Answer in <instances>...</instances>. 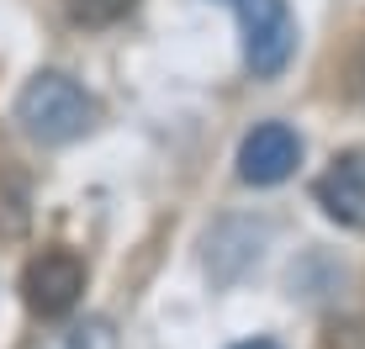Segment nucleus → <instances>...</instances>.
<instances>
[{"instance_id":"obj_1","label":"nucleus","mask_w":365,"mask_h":349,"mask_svg":"<svg viewBox=\"0 0 365 349\" xmlns=\"http://www.w3.org/2000/svg\"><path fill=\"white\" fill-rule=\"evenodd\" d=\"M16 122L37 143H74V138L91 132L96 101H91V90H85L80 80H69V74H58V69H43V74H32V80L21 85Z\"/></svg>"},{"instance_id":"obj_2","label":"nucleus","mask_w":365,"mask_h":349,"mask_svg":"<svg viewBox=\"0 0 365 349\" xmlns=\"http://www.w3.org/2000/svg\"><path fill=\"white\" fill-rule=\"evenodd\" d=\"M238 21H244V58L259 80H275L297 53V21L286 0H238Z\"/></svg>"},{"instance_id":"obj_3","label":"nucleus","mask_w":365,"mask_h":349,"mask_svg":"<svg viewBox=\"0 0 365 349\" xmlns=\"http://www.w3.org/2000/svg\"><path fill=\"white\" fill-rule=\"evenodd\" d=\"M21 296L37 318H69L74 302L85 296V259L69 249H43L21 270Z\"/></svg>"},{"instance_id":"obj_4","label":"nucleus","mask_w":365,"mask_h":349,"mask_svg":"<svg viewBox=\"0 0 365 349\" xmlns=\"http://www.w3.org/2000/svg\"><path fill=\"white\" fill-rule=\"evenodd\" d=\"M302 165V138L286 122H259L238 148V180L244 185H281Z\"/></svg>"},{"instance_id":"obj_5","label":"nucleus","mask_w":365,"mask_h":349,"mask_svg":"<svg viewBox=\"0 0 365 349\" xmlns=\"http://www.w3.org/2000/svg\"><path fill=\"white\" fill-rule=\"evenodd\" d=\"M312 196H318V207L329 212L334 222H344V228H360V233H365V148L339 154L334 165L318 174Z\"/></svg>"},{"instance_id":"obj_6","label":"nucleus","mask_w":365,"mask_h":349,"mask_svg":"<svg viewBox=\"0 0 365 349\" xmlns=\"http://www.w3.org/2000/svg\"><path fill=\"white\" fill-rule=\"evenodd\" d=\"M43 349H117V328L106 318H80L69 328H58Z\"/></svg>"},{"instance_id":"obj_7","label":"nucleus","mask_w":365,"mask_h":349,"mask_svg":"<svg viewBox=\"0 0 365 349\" xmlns=\"http://www.w3.org/2000/svg\"><path fill=\"white\" fill-rule=\"evenodd\" d=\"M138 0H64V16L74 27H117L122 16H133Z\"/></svg>"},{"instance_id":"obj_8","label":"nucleus","mask_w":365,"mask_h":349,"mask_svg":"<svg viewBox=\"0 0 365 349\" xmlns=\"http://www.w3.org/2000/svg\"><path fill=\"white\" fill-rule=\"evenodd\" d=\"M329 344H334V349H365V318H344V323H334Z\"/></svg>"},{"instance_id":"obj_9","label":"nucleus","mask_w":365,"mask_h":349,"mask_svg":"<svg viewBox=\"0 0 365 349\" xmlns=\"http://www.w3.org/2000/svg\"><path fill=\"white\" fill-rule=\"evenodd\" d=\"M355 80H360V95H365V43H360V53H355Z\"/></svg>"},{"instance_id":"obj_10","label":"nucleus","mask_w":365,"mask_h":349,"mask_svg":"<svg viewBox=\"0 0 365 349\" xmlns=\"http://www.w3.org/2000/svg\"><path fill=\"white\" fill-rule=\"evenodd\" d=\"M233 349H281V344H270V339H249V344H233Z\"/></svg>"}]
</instances>
